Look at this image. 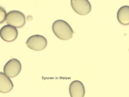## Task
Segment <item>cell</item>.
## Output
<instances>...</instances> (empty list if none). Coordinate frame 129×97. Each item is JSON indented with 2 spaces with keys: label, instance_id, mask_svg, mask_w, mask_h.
<instances>
[{
  "label": "cell",
  "instance_id": "obj_1",
  "mask_svg": "<svg viewBox=\"0 0 129 97\" xmlns=\"http://www.w3.org/2000/svg\"><path fill=\"white\" fill-rule=\"evenodd\" d=\"M52 29L56 36L62 40L70 39L73 37L74 33L69 24L61 19L56 20L53 22L52 26Z\"/></svg>",
  "mask_w": 129,
  "mask_h": 97
},
{
  "label": "cell",
  "instance_id": "obj_2",
  "mask_svg": "<svg viewBox=\"0 0 129 97\" xmlns=\"http://www.w3.org/2000/svg\"><path fill=\"white\" fill-rule=\"evenodd\" d=\"M26 44L30 49L36 51H40L46 47L47 41L44 36L40 35H35L29 37Z\"/></svg>",
  "mask_w": 129,
  "mask_h": 97
},
{
  "label": "cell",
  "instance_id": "obj_3",
  "mask_svg": "<svg viewBox=\"0 0 129 97\" xmlns=\"http://www.w3.org/2000/svg\"><path fill=\"white\" fill-rule=\"evenodd\" d=\"M6 21L8 24L20 28L25 25V17L22 12L17 10H12L7 13Z\"/></svg>",
  "mask_w": 129,
  "mask_h": 97
},
{
  "label": "cell",
  "instance_id": "obj_4",
  "mask_svg": "<svg viewBox=\"0 0 129 97\" xmlns=\"http://www.w3.org/2000/svg\"><path fill=\"white\" fill-rule=\"evenodd\" d=\"M22 66L20 62L15 58L9 60L5 65L3 71L8 77H15L20 72Z\"/></svg>",
  "mask_w": 129,
  "mask_h": 97
},
{
  "label": "cell",
  "instance_id": "obj_5",
  "mask_svg": "<svg viewBox=\"0 0 129 97\" xmlns=\"http://www.w3.org/2000/svg\"><path fill=\"white\" fill-rule=\"evenodd\" d=\"M71 4L74 11L81 15H87L91 10V5L88 0H71Z\"/></svg>",
  "mask_w": 129,
  "mask_h": 97
},
{
  "label": "cell",
  "instance_id": "obj_6",
  "mask_svg": "<svg viewBox=\"0 0 129 97\" xmlns=\"http://www.w3.org/2000/svg\"><path fill=\"white\" fill-rule=\"evenodd\" d=\"M17 30L15 27L9 25L3 27L0 30V36L4 41L10 42L14 41L17 37Z\"/></svg>",
  "mask_w": 129,
  "mask_h": 97
},
{
  "label": "cell",
  "instance_id": "obj_7",
  "mask_svg": "<svg viewBox=\"0 0 129 97\" xmlns=\"http://www.w3.org/2000/svg\"><path fill=\"white\" fill-rule=\"evenodd\" d=\"M69 91L71 97H83L85 91L83 83L79 80H75L70 84Z\"/></svg>",
  "mask_w": 129,
  "mask_h": 97
},
{
  "label": "cell",
  "instance_id": "obj_8",
  "mask_svg": "<svg viewBox=\"0 0 129 97\" xmlns=\"http://www.w3.org/2000/svg\"><path fill=\"white\" fill-rule=\"evenodd\" d=\"M14 85L11 80L3 72H0V92L6 93L13 89Z\"/></svg>",
  "mask_w": 129,
  "mask_h": 97
},
{
  "label": "cell",
  "instance_id": "obj_9",
  "mask_svg": "<svg viewBox=\"0 0 129 97\" xmlns=\"http://www.w3.org/2000/svg\"><path fill=\"white\" fill-rule=\"evenodd\" d=\"M117 20L121 24L127 26L129 24V7L125 5L118 10L117 14Z\"/></svg>",
  "mask_w": 129,
  "mask_h": 97
},
{
  "label": "cell",
  "instance_id": "obj_10",
  "mask_svg": "<svg viewBox=\"0 0 129 97\" xmlns=\"http://www.w3.org/2000/svg\"><path fill=\"white\" fill-rule=\"evenodd\" d=\"M6 15V12L5 9L0 6V24L4 22Z\"/></svg>",
  "mask_w": 129,
  "mask_h": 97
}]
</instances>
